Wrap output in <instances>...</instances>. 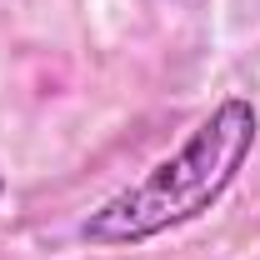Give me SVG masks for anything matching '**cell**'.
<instances>
[{"label":"cell","instance_id":"1","mask_svg":"<svg viewBox=\"0 0 260 260\" xmlns=\"http://www.w3.org/2000/svg\"><path fill=\"white\" fill-rule=\"evenodd\" d=\"M255 135H260V110L245 95H225L185 135V145L175 155L155 160L125 190L100 200L80 220V240L95 250H125V245H145L165 230L200 220L205 210L220 205V195L245 170Z\"/></svg>","mask_w":260,"mask_h":260},{"label":"cell","instance_id":"2","mask_svg":"<svg viewBox=\"0 0 260 260\" xmlns=\"http://www.w3.org/2000/svg\"><path fill=\"white\" fill-rule=\"evenodd\" d=\"M0 195H5V175H0Z\"/></svg>","mask_w":260,"mask_h":260}]
</instances>
